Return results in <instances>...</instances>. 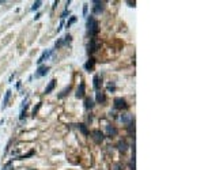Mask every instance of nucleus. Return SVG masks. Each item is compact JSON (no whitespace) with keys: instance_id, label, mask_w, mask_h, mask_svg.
Wrapping results in <instances>:
<instances>
[{"instance_id":"nucleus-24","label":"nucleus","mask_w":204,"mask_h":170,"mask_svg":"<svg viewBox=\"0 0 204 170\" xmlns=\"http://www.w3.org/2000/svg\"><path fill=\"white\" fill-rule=\"evenodd\" d=\"M70 90H71V87L68 86V87L66 88V90H63V91H61V94H59V98H63V97H66V95L68 94V91H70Z\"/></svg>"},{"instance_id":"nucleus-30","label":"nucleus","mask_w":204,"mask_h":170,"mask_svg":"<svg viewBox=\"0 0 204 170\" xmlns=\"http://www.w3.org/2000/svg\"><path fill=\"white\" fill-rule=\"evenodd\" d=\"M40 16H41V14H37V15L34 16V19H36V20H37V19H40Z\"/></svg>"},{"instance_id":"nucleus-5","label":"nucleus","mask_w":204,"mask_h":170,"mask_svg":"<svg viewBox=\"0 0 204 170\" xmlns=\"http://www.w3.org/2000/svg\"><path fill=\"white\" fill-rule=\"evenodd\" d=\"M88 54H93L94 52H97L98 50V48H100V44H98V40H97V37H94V38H91L90 40V44H88Z\"/></svg>"},{"instance_id":"nucleus-27","label":"nucleus","mask_w":204,"mask_h":170,"mask_svg":"<svg viewBox=\"0 0 204 170\" xmlns=\"http://www.w3.org/2000/svg\"><path fill=\"white\" fill-rule=\"evenodd\" d=\"M68 14H70V11H68V10H66V11H64L63 14H61V19H64V18H66V16L68 15Z\"/></svg>"},{"instance_id":"nucleus-20","label":"nucleus","mask_w":204,"mask_h":170,"mask_svg":"<svg viewBox=\"0 0 204 170\" xmlns=\"http://www.w3.org/2000/svg\"><path fill=\"white\" fill-rule=\"evenodd\" d=\"M12 169H14L12 161H8V162H7L4 166H3V169H2V170H12Z\"/></svg>"},{"instance_id":"nucleus-8","label":"nucleus","mask_w":204,"mask_h":170,"mask_svg":"<svg viewBox=\"0 0 204 170\" xmlns=\"http://www.w3.org/2000/svg\"><path fill=\"white\" fill-rule=\"evenodd\" d=\"M52 53H53V49H48V50H45V52H44V53L40 56V59L37 60V64H38V66H41V64H42L44 61L48 60L50 56H52Z\"/></svg>"},{"instance_id":"nucleus-12","label":"nucleus","mask_w":204,"mask_h":170,"mask_svg":"<svg viewBox=\"0 0 204 170\" xmlns=\"http://www.w3.org/2000/svg\"><path fill=\"white\" fill-rule=\"evenodd\" d=\"M94 108V100L93 98H86V100H84V109H86V110H90V109H93Z\"/></svg>"},{"instance_id":"nucleus-17","label":"nucleus","mask_w":204,"mask_h":170,"mask_svg":"<svg viewBox=\"0 0 204 170\" xmlns=\"http://www.w3.org/2000/svg\"><path fill=\"white\" fill-rule=\"evenodd\" d=\"M78 127H79L80 132H82V134H83L84 136H88V135H90V132H88V129L86 128V125H84V124H79Z\"/></svg>"},{"instance_id":"nucleus-6","label":"nucleus","mask_w":204,"mask_h":170,"mask_svg":"<svg viewBox=\"0 0 204 170\" xmlns=\"http://www.w3.org/2000/svg\"><path fill=\"white\" fill-rule=\"evenodd\" d=\"M128 105L127 102H125L124 98H116L114 100V109H117V110H122V109H127Z\"/></svg>"},{"instance_id":"nucleus-18","label":"nucleus","mask_w":204,"mask_h":170,"mask_svg":"<svg viewBox=\"0 0 204 170\" xmlns=\"http://www.w3.org/2000/svg\"><path fill=\"white\" fill-rule=\"evenodd\" d=\"M120 120H121L122 122H131V121H132V116H131V114H121Z\"/></svg>"},{"instance_id":"nucleus-10","label":"nucleus","mask_w":204,"mask_h":170,"mask_svg":"<svg viewBox=\"0 0 204 170\" xmlns=\"http://www.w3.org/2000/svg\"><path fill=\"white\" fill-rule=\"evenodd\" d=\"M93 82H94V83H93L94 90L100 91V90H101V87H102V78H101V75H94Z\"/></svg>"},{"instance_id":"nucleus-23","label":"nucleus","mask_w":204,"mask_h":170,"mask_svg":"<svg viewBox=\"0 0 204 170\" xmlns=\"http://www.w3.org/2000/svg\"><path fill=\"white\" fill-rule=\"evenodd\" d=\"M41 4H42V2H34V4H33V7H32V11H36V10H38L40 7H41Z\"/></svg>"},{"instance_id":"nucleus-16","label":"nucleus","mask_w":204,"mask_h":170,"mask_svg":"<svg viewBox=\"0 0 204 170\" xmlns=\"http://www.w3.org/2000/svg\"><path fill=\"white\" fill-rule=\"evenodd\" d=\"M106 132H108V135L109 136H112V135H117V129H116L114 127H110V125H106Z\"/></svg>"},{"instance_id":"nucleus-25","label":"nucleus","mask_w":204,"mask_h":170,"mask_svg":"<svg viewBox=\"0 0 204 170\" xmlns=\"http://www.w3.org/2000/svg\"><path fill=\"white\" fill-rule=\"evenodd\" d=\"M87 10H88V4H83V16H87Z\"/></svg>"},{"instance_id":"nucleus-28","label":"nucleus","mask_w":204,"mask_h":170,"mask_svg":"<svg viewBox=\"0 0 204 170\" xmlns=\"http://www.w3.org/2000/svg\"><path fill=\"white\" fill-rule=\"evenodd\" d=\"M114 86H112V83L110 84H109V86H108V91H114Z\"/></svg>"},{"instance_id":"nucleus-14","label":"nucleus","mask_w":204,"mask_h":170,"mask_svg":"<svg viewBox=\"0 0 204 170\" xmlns=\"http://www.w3.org/2000/svg\"><path fill=\"white\" fill-rule=\"evenodd\" d=\"M11 97V90H7L6 91V95H4V100H3V105H2V109H6L7 104H8V100Z\"/></svg>"},{"instance_id":"nucleus-3","label":"nucleus","mask_w":204,"mask_h":170,"mask_svg":"<svg viewBox=\"0 0 204 170\" xmlns=\"http://www.w3.org/2000/svg\"><path fill=\"white\" fill-rule=\"evenodd\" d=\"M91 138H93V140L97 143V144H101V143L104 142V139H105V134L104 132H101L100 129H94V131L91 132Z\"/></svg>"},{"instance_id":"nucleus-29","label":"nucleus","mask_w":204,"mask_h":170,"mask_svg":"<svg viewBox=\"0 0 204 170\" xmlns=\"http://www.w3.org/2000/svg\"><path fill=\"white\" fill-rule=\"evenodd\" d=\"M127 3H128V4L131 6V7H135V2H134V3H132V2H127Z\"/></svg>"},{"instance_id":"nucleus-13","label":"nucleus","mask_w":204,"mask_h":170,"mask_svg":"<svg viewBox=\"0 0 204 170\" xmlns=\"http://www.w3.org/2000/svg\"><path fill=\"white\" fill-rule=\"evenodd\" d=\"M95 100H97V102H100V104H105V101H106L105 93H102V91H98V93H97V97H95Z\"/></svg>"},{"instance_id":"nucleus-2","label":"nucleus","mask_w":204,"mask_h":170,"mask_svg":"<svg viewBox=\"0 0 204 170\" xmlns=\"http://www.w3.org/2000/svg\"><path fill=\"white\" fill-rule=\"evenodd\" d=\"M71 41H72V37H71V34H68V33H67L64 37L59 38V41H56V44H54V48H56V49H59V48H61V46L71 44Z\"/></svg>"},{"instance_id":"nucleus-11","label":"nucleus","mask_w":204,"mask_h":170,"mask_svg":"<svg viewBox=\"0 0 204 170\" xmlns=\"http://www.w3.org/2000/svg\"><path fill=\"white\" fill-rule=\"evenodd\" d=\"M84 93H86V86H84V83H80L79 87H78V90H76V94H75V97L80 100V98L84 97Z\"/></svg>"},{"instance_id":"nucleus-15","label":"nucleus","mask_w":204,"mask_h":170,"mask_svg":"<svg viewBox=\"0 0 204 170\" xmlns=\"http://www.w3.org/2000/svg\"><path fill=\"white\" fill-rule=\"evenodd\" d=\"M54 86H56V80L54 79H52L49 82V84L46 86V88H45V94H49V93H52V90L54 88Z\"/></svg>"},{"instance_id":"nucleus-9","label":"nucleus","mask_w":204,"mask_h":170,"mask_svg":"<svg viewBox=\"0 0 204 170\" xmlns=\"http://www.w3.org/2000/svg\"><path fill=\"white\" fill-rule=\"evenodd\" d=\"M84 70L87 71V72H93L94 71V67H95V59H93V57H90L86 63H84Z\"/></svg>"},{"instance_id":"nucleus-1","label":"nucleus","mask_w":204,"mask_h":170,"mask_svg":"<svg viewBox=\"0 0 204 170\" xmlns=\"http://www.w3.org/2000/svg\"><path fill=\"white\" fill-rule=\"evenodd\" d=\"M98 32H100V25H98V20L94 18L93 15H90V18L87 19V33L91 38L97 37Z\"/></svg>"},{"instance_id":"nucleus-4","label":"nucleus","mask_w":204,"mask_h":170,"mask_svg":"<svg viewBox=\"0 0 204 170\" xmlns=\"http://www.w3.org/2000/svg\"><path fill=\"white\" fill-rule=\"evenodd\" d=\"M93 16L94 15H100V14L104 11L105 8V3L104 2H98V0H94L93 2Z\"/></svg>"},{"instance_id":"nucleus-19","label":"nucleus","mask_w":204,"mask_h":170,"mask_svg":"<svg viewBox=\"0 0 204 170\" xmlns=\"http://www.w3.org/2000/svg\"><path fill=\"white\" fill-rule=\"evenodd\" d=\"M75 22H76V16H71V18H70V20H68V22L66 23V27H67V29H70V27L72 26Z\"/></svg>"},{"instance_id":"nucleus-7","label":"nucleus","mask_w":204,"mask_h":170,"mask_svg":"<svg viewBox=\"0 0 204 170\" xmlns=\"http://www.w3.org/2000/svg\"><path fill=\"white\" fill-rule=\"evenodd\" d=\"M49 72V67H46V66H38V68H37V71H36V75L34 76L38 79V78H42V76H45V75Z\"/></svg>"},{"instance_id":"nucleus-26","label":"nucleus","mask_w":204,"mask_h":170,"mask_svg":"<svg viewBox=\"0 0 204 170\" xmlns=\"http://www.w3.org/2000/svg\"><path fill=\"white\" fill-rule=\"evenodd\" d=\"M63 26H64V20H61V23H60V26L57 27V33H60L61 32V29H63Z\"/></svg>"},{"instance_id":"nucleus-22","label":"nucleus","mask_w":204,"mask_h":170,"mask_svg":"<svg viewBox=\"0 0 204 170\" xmlns=\"http://www.w3.org/2000/svg\"><path fill=\"white\" fill-rule=\"evenodd\" d=\"M32 155H34V150H30L27 154H25V155H20L18 159H26V158H29V156H32Z\"/></svg>"},{"instance_id":"nucleus-21","label":"nucleus","mask_w":204,"mask_h":170,"mask_svg":"<svg viewBox=\"0 0 204 170\" xmlns=\"http://www.w3.org/2000/svg\"><path fill=\"white\" fill-rule=\"evenodd\" d=\"M118 150L122 151V152L127 151V143H125V142H120V143H118Z\"/></svg>"}]
</instances>
